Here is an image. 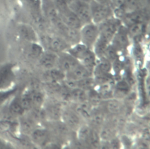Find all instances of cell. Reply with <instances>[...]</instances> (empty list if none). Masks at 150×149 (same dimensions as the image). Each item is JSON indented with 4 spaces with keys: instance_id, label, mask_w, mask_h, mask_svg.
Here are the masks:
<instances>
[{
    "instance_id": "6da1fadb",
    "label": "cell",
    "mask_w": 150,
    "mask_h": 149,
    "mask_svg": "<svg viewBox=\"0 0 150 149\" xmlns=\"http://www.w3.org/2000/svg\"><path fill=\"white\" fill-rule=\"evenodd\" d=\"M67 51L91 72L93 71L97 58L92 49L79 42L71 46Z\"/></svg>"
},
{
    "instance_id": "7a4b0ae2",
    "label": "cell",
    "mask_w": 150,
    "mask_h": 149,
    "mask_svg": "<svg viewBox=\"0 0 150 149\" xmlns=\"http://www.w3.org/2000/svg\"><path fill=\"white\" fill-rule=\"evenodd\" d=\"M121 25V20L114 16L105 20L98 25V37L110 44Z\"/></svg>"
},
{
    "instance_id": "3957f363",
    "label": "cell",
    "mask_w": 150,
    "mask_h": 149,
    "mask_svg": "<svg viewBox=\"0 0 150 149\" xmlns=\"http://www.w3.org/2000/svg\"><path fill=\"white\" fill-rule=\"evenodd\" d=\"M90 6L92 22L97 25L114 16V9L111 5L101 4L93 0Z\"/></svg>"
},
{
    "instance_id": "277c9868",
    "label": "cell",
    "mask_w": 150,
    "mask_h": 149,
    "mask_svg": "<svg viewBox=\"0 0 150 149\" xmlns=\"http://www.w3.org/2000/svg\"><path fill=\"white\" fill-rule=\"evenodd\" d=\"M98 36V25L93 22L84 24L80 29V42L90 49L93 48Z\"/></svg>"
},
{
    "instance_id": "5b68a950",
    "label": "cell",
    "mask_w": 150,
    "mask_h": 149,
    "mask_svg": "<svg viewBox=\"0 0 150 149\" xmlns=\"http://www.w3.org/2000/svg\"><path fill=\"white\" fill-rule=\"evenodd\" d=\"M67 4L83 25L92 22L90 4L81 0H70Z\"/></svg>"
},
{
    "instance_id": "8992f818",
    "label": "cell",
    "mask_w": 150,
    "mask_h": 149,
    "mask_svg": "<svg viewBox=\"0 0 150 149\" xmlns=\"http://www.w3.org/2000/svg\"><path fill=\"white\" fill-rule=\"evenodd\" d=\"M57 55L56 67L63 71L65 74L71 70L80 63V62L67 51L58 53Z\"/></svg>"
},
{
    "instance_id": "52a82bcc",
    "label": "cell",
    "mask_w": 150,
    "mask_h": 149,
    "mask_svg": "<svg viewBox=\"0 0 150 149\" xmlns=\"http://www.w3.org/2000/svg\"><path fill=\"white\" fill-rule=\"evenodd\" d=\"M129 35L127 27L121 25L114 34L111 44L118 50L125 48L129 43Z\"/></svg>"
},
{
    "instance_id": "ba28073f",
    "label": "cell",
    "mask_w": 150,
    "mask_h": 149,
    "mask_svg": "<svg viewBox=\"0 0 150 149\" xmlns=\"http://www.w3.org/2000/svg\"><path fill=\"white\" fill-rule=\"evenodd\" d=\"M60 120L67 127L78 129L80 126V117L74 110L63 109Z\"/></svg>"
},
{
    "instance_id": "9c48e42d",
    "label": "cell",
    "mask_w": 150,
    "mask_h": 149,
    "mask_svg": "<svg viewBox=\"0 0 150 149\" xmlns=\"http://www.w3.org/2000/svg\"><path fill=\"white\" fill-rule=\"evenodd\" d=\"M93 73L81 63H79L71 70L66 73V79L79 81L87 77H92Z\"/></svg>"
},
{
    "instance_id": "30bf717a",
    "label": "cell",
    "mask_w": 150,
    "mask_h": 149,
    "mask_svg": "<svg viewBox=\"0 0 150 149\" xmlns=\"http://www.w3.org/2000/svg\"><path fill=\"white\" fill-rule=\"evenodd\" d=\"M32 141L37 145L43 147L48 145L50 141L49 131L44 128H35L30 133Z\"/></svg>"
},
{
    "instance_id": "8fae6325",
    "label": "cell",
    "mask_w": 150,
    "mask_h": 149,
    "mask_svg": "<svg viewBox=\"0 0 150 149\" xmlns=\"http://www.w3.org/2000/svg\"><path fill=\"white\" fill-rule=\"evenodd\" d=\"M96 65L93 69V77H100L110 74L112 68V64L104 57L97 58Z\"/></svg>"
},
{
    "instance_id": "7c38bea8",
    "label": "cell",
    "mask_w": 150,
    "mask_h": 149,
    "mask_svg": "<svg viewBox=\"0 0 150 149\" xmlns=\"http://www.w3.org/2000/svg\"><path fill=\"white\" fill-rule=\"evenodd\" d=\"M57 54L50 50H45L39 58L40 65L46 70L51 69L57 66Z\"/></svg>"
},
{
    "instance_id": "4fadbf2b",
    "label": "cell",
    "mask_w": 150,
    "mask_h": 149,
    "mask_svg": "<svg viewBox=\"0 0 150 149\" xmlns=\"http://www.w3.org/2000/svg\"><path fill=\"white\" fill-rule=\"evenodd\" d=\"M44 77L48 82L58 83L64 81L66 78V74L57 67H54L46 70Z\"/></svg>"
},
{
    "instance_id": "5bb4252c",
    "label": "cell",
    "mask_w": 150,
    "mask_h": 149,
    "mask_svg": "<svg viewBox=\"0 0 150 149\" xmlns=\"http://www.w3.org/2000/svg\"><path fill=\"white\" fill-rule=\"evenodd\" d=\"M67 96L70 99L76 102L77 103L88 101L86 91L80 88L70 89Z\"/></svg>"
},
{
    "instance_id": "9a60e30c",
    "label": "cell",
    "mask_w": 150,
    "mask_h": 149,
    "mask_svg": "<svg viewBox=\"0 0 150 149\" xmlns=\"http://www.w3.org/2000/svg\"><path fill=\"white\" fill-rule=\"evenodd\" d=\"M74 110L80 116V117L85 119H90L93 113L91 105L88 101L78 103Z\"/></svg>"
},
{
    "instance_id": "2e32d148",
    "label": "cell",
    "mask_w": 150,
    "mask_h": 149,
    "mask_svg": "<svg viewBox=\"0 0 150 149\" xmlns=\"http://www.w3.org/2000/svg\"><path fill=\"white\" fill-rule=\"evenodd\" d=\"M93 130L94 129L91 128L88 126H80V127L78 128L77 132V136L79 140L81 143L88 145Z\"/></svg>"
},
{
    "instance_id": "e0dca14e",
    "label": "cell",
    "mask_w": 150,
    "mask_h": 149,
    "mask_svg": "<svg viewBox=\"0 0 150 149\" xmlns=\"http://www.w3.org/2000/svg\"><path fill=\"white\" fill-rule=\"evenodd\" d=\"M62 110L61 107L57 104L50 105L45 109L46 117L55 121L60 119Z\"/></svg>"
},
{
    "instance_id": "ac0fdd59",
    "label": "cell",
    "mask_w": 150,
    "mask_h": 149,
    "mask_svg": "<svg viewBox=\"0 0 150 149\" xmlns=\"http://www.w3.org/2000/svg\"><path fill=\"white\" fill-rule=\"evenodd\" d=\"M108 44L109 43L98 37L92 48L97 58L104 57L105 51Z\"/></svg>"
},
{
    "instance_id": "d6986e66",
    "label": "cell",
    "mask_w": 150,
    "mask_h": 149,
    "mask_svg": "<svg viewBox=\"0 0 150 149\" xmlns=\"http://www.w3.org/2000/svg\"><path fill=\"white\" fill-rule=\"evenodd\" d=\"M28 94L30 98L33 108H40L42 106L44 102V95L40 91L35 89Z\"/></svg>"
},
{
    "instance_id": "ffe728a7",
    "label": "cell",
    "mask_w": 150,
    "mask_h": 149,
    "mask_svg": "<svg viewBox=\"0 0 150 149\" xmlns=\"http://www.w3.org/2000/svg\"><path fill=\"white\" fill-rule=\"evenodd\" d=\"M21 32L23 37L26 40L32 42H37L38 38L34 30L30 26H23L21 27Z\"/></svg>"
},
{
    "instance_id": "44dd1931",
    "label": "cell",
    "mask_w": 150,
    "mask_h": 149,
    "mask_svg": "<svg viewBox=\"0 0 150 149\" xmlns=\"http://www.w3.org/2000/svg\"><path fill=\"white\" fill-rule=\"evenodd\" d=\"M118 51V50L114 46L110 43L106 48L104 57L112 63L117 59Z\"/></svg>"
},
{
    "instance_id": "7402d4cb",
    "label": "cell",
    "mask_w": 150,
    "mask_h": 149,
    "mask_svg": "<svg viewBox=\"0 0 150 149\" xmlns=\"http://www.w3.org/2000/svg\"><path fill=\"white\" fill-rule=\"evenodd\" d=\"M45 50L41 44H39L36 42H32L30 45L29 53L32 57L39 59Z\"/></svg>"
},
{
    "instance_id": "603a6c76",
    "label": "cell",
    "mask_w": 150,
    "mask_h": 149,
    "mask_svg": "<svg viewBox=\"0 0 150 149\" xmlns=\"http://www.w3.org/2000/svg\"><path fill=\"white\" fill-rule=\"evenodd\" d=\"M141 0H124V10L125 13L137 10L139 6Z\"/></svg>"
},
{
    "instance_id": "cb8c5ba5",
    "label": "cell",
    "mask_w": 150,
    "mask_h": 149,
    "mask_svg": "<svg viewBox=\"0 0 150 149\" xmlns=\"http://www.w3.org/2000/svg\"><path fill=\"white\" fill-rule=\"evenodd\" d=\"M127 32L129 36H135L141 33L142 29V22L135 23L131 24L128 26Z\"/></svg>"
},
{
    "instance_id": "d4e9b609",
    "label": "cell",
    "mask_w": 150,
    "mask_h": 149,
    "mask_svg": "<svg viewBox=\"0 0 150 149\" xmlns=\"http://www.w3.org/2000/svg\"><path fill=\"white\" fill-rule=\"evenodd\" d=\"M35 123L31 117L25 118L22 121V127L25 131L30 134L36 128Z\"/></svg>"
},
{
    "instance_id": "484cf974",
    "label": "cell",
    "mask_w": 150,
    "mask_h": 149,
    "mask_svg": "<svg viewBox=\"0 0 150 149\" xmlns=\"http://www.w3.org/2000/svg\"><path fill=\"white\" fill-rule=\"evenodd\" d=\"M10 110L13 115L19 116L23 114L25 109L22 106L19 101H15L12 103L10 106Z\"/></svg>"
},
{
    "instance_id": "4316f807",
    "label": "cell",
    "mask_w": 150,
    "mask_h": 149,
    "mask_svg": "<svg viewBox=\"0 0 150 149\" xmlns=\"http://www.w3.org/2000/svg\"><path fill=\"white\" fill-rule=\"evenodd\" d=\"M91 119V122L93 125L96 126H101L104 122V116L101 113H92L91 117L90 118Z\"/></svg>"
},
{
    "instance_id": "83f0119b",
    "label": "cell",
    "mask_w": 150,
    "mask_h": 149,
    "mask_svg": "<svg viewBox=\"0 0 150 149\" xmlns=\"http://www.w3.org/2000/svg\"><path fill=\"white\" fill-rule=\"evenodd\" d=\"M19 102L25 110H29L33 108V105L29 94L25 95L22 96Z\"/></svg>"
},
{
    "instance_id": "f1b7e54d",
    "label": "cell",
    "mask_w": 150,
    "mask_h": 149,
    "mask_svg": "<svg viewBox=\"0 0 150 149\" xmlns=\"http://www.w3.org/2000/svg\"><path fill=\"white\" fill-rule=\"evenodd\" d=\"M112 130L110 127H105L102 130L100 134H99V136L100 138H102L104 140H110L112 138Z\"/></svg>"
},
{
    "instance_id": "f546056e",
    "label": "cell",
    "mask_w": 150,
    "mask_h": 149,
    "mask_svg": "<svg viewBox=\"0 0 150 149\" xmlns=\"http://www.w3.org/2000/svg\"><path fill=\"white\" fill-rule=\"evenodd\" d=\"M111 2L114 11L118 10L121 12H125L124 10V0H111Z\"/></svg>"
},
{
    "instance_id": "4dcf8cb0",
    "label": "cell",
    "mask_w": 150,
    "mask_h": 149,
    "mask_svg": "<svg viewBox=\"0 0 150 149\" xmlns=\"http://www.w3.org/2000/svg\"><path fill=\"white\" fill-rule=\"evenodd\" d=\"M107 107H108L107 108L110 112H115L119 109L120 105H119V103L117 101L112 100L108 102V104L107 105Z\"/></svg>"
},
{
    "instance_id": "1f68e13d",
    "label": "cell",
    "mask_w": 150,
    "mask_h": 149,
    "mask_svg": "<svg viewBox=\"0 0 150 149\" xmlns=\"http://www.w3.org/2000/svg\"><path fill=\"white\" fill-rule=\"evenodd\" d=\"M94 1L103 5H111V0H94Z\"/></svg>"
},
{
    "instance_id": "d6a6232c",
    "label": "cell",
    "mask_w": 150,
    "mask_h": 149,
    "mask_svg": "<svg viewBox=\"0 0 150 149\" xmlns=\"http://www.w3.org/2000/svg\"><path fill=\"white\" fill-rule=\"evenodd\" d=\"M81 1H84V2H86V3L90 4L93 0H81Z\"/></svg>"
}]
</instances>
